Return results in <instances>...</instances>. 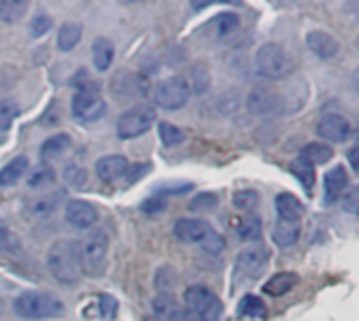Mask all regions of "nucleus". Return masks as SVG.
Segmentation results:
<instances>
[{"instance_id": "1", "label": "nucleus", "mask_w": 359, "mask_h": 321, "mask_svg": "<svg viewBox=\"0 0 359 321\" xmlns=\"http://www.w3.org/2000/svg\"><path fill=\"white\" fill-rule=\"evenodd\" d=\"M48 269L53 278L65 286H76L82 280V269H80V254H78V244L72 240H57L46 254Z\"/></svg>"}, {"instance_id": "2", "label": "nucleus", "mask_w": 359, "mask_h": 321, "mask_svg": "<svg viewBox=\"0 0 359 321\" xmlns=\"http://www.w3.org/2000/svg\"><path fill=\"white\" fill-rule=\"evenodd\" d=\"M107 233L103 229H93L80 244V269L82 275L88 278H101L107 267Z\"/></svg>"}, {"instance_id": "3", "label": "nucleus", "mask_w": 359, "mask_h": 321, "mask_svg": "<svg viewBox=\"0 0 359 321\" xmlns=\"http://www.w3.org/2000/svg\"><path fill=\"white\" fill-rule=\"evenodd\" d=\"M13 309L17 315L25 317V320H46V317H59L65 307L59 299H55L48 292H38V290H27L21 292L15 303Z\"/></svg>"}, {"instance_id": "4", "label": "nucleus", "mask_w": 359, "mask_h": 321, "mask_svg": "<svg viewBox=\"0 0 359 321\" xmlns=\"http://www.w3.org/2000/svg\"><path fill=\"white\" fill-rule=\"evenodd\" d=\"M255 67L263 78L280 80L292 74V59L282 44L267 42L255 55Z\"/></svg>"}, {"instance_id": "5", "label": "nucleus", "mask_w": 359, "mask_h": 321, "mask_svg": "<svg viewBox=\"0 0 359 321\" xmlns=\"http://www.w3.org/2000/svg\"><path fill=\"white\" fill-rule=\"evenodd\" d=\"M183 307L194 313L200 321H219L223 307L221 301L217 299V294L204 286H191L185 290L183 296Z\"/></svg>"}, {"instance_id": "6", "label": "nucleus", "mask_w": 359, "mask_h": 321, "mask_svg": "<svg viewBox=\"0 0 359 321\" xmlns=\"http://www.w3.org/2000/svg\"><path fill=\"white\" fill-rule=\"evenodd\" d=\"M156 122V111L151 105H145V103H139L130 109H126L120 118H118V124H116V130H118V137L128 141V139H137L141 135H145Z\"/></svg>"}, {"instance_id": "7", "label": "nucleus", "mask_w": 359, "mask_h": 321, "mask_svg": "<svg viewBox=\"0 0 359 321\" xmlns=\"http://www.w3.org/2000/svg\"><path fill=\"white\" fill-rule=\"evenodd\" d=\"M189 88L183 76H168L154 86L151 99L162 109H181L189 101Z\"/></svg>"}, {"instance_id": "8", "label": "nucleus", "mask_w": 359, "mask_h": 321, "mask_svg": "<svg viewBox=\"0 0 359 321\" xmlns=\"http://www.w3.org/2000/svg\"><path fill=\"white\" fill-rule=\"evenodd\" d=\"M246 107L250 114L267 118V116H280L284 114L286 105H284V97L280 93H276L269 86H257L252 88V93L246 99Z\"/></svg>"}, {"instance_id": "9", "label": "nucleus", "mask_w": 359, "mask_h": 321, "mask_svg": "<svg viewBox=\"0 0 359 321\" xmlns=\"http://www.w3.org/2000/svg\"><path fill=\"white\" fill-rule=\"evenodd\" d=\"M105 109L107 103L103 97H99V93H76L72 99V116L82 124L101 120Z\"/></svg>"}, {"instance_id": "10", "label": "nucleus", "mask_w": 359, "mask_h": 321, "mask_svg": "<svg viewBox=\"0 0 359 321\" xmlns=\"http://www.w3.org/2000/svg\"><path fill=\"white\" fill-rule=\"evenodd\" d=\"M111 93L118 97V99H124V101H130L135 97H141L147 93V82L143 76L135 74V71H128V69H120L118 74H114L111 78Z\"/></svg>"}, {"instance_id": "11", "label": "nucleus", "mask_w": 359, "mask_h": 321, "mask_svg": "<svg viewBox=\"0 0 359 321\" xmlns=\"http://www.w3.org/2000/svg\"><path fill=\"white\" fill-rule=\"evenodd\" d=\"M151 309L158 321H200L194 313H189L170 292H160L151 301Z\"/></svg>"}, {"instance_id": "12", "label": "nucleus", "mask_w": 359, "mask_h": 321, "mask_svg": "<svg viewBox=\"0 0 359 321\" xmlns=\"http://www.w3.org/2000/svg\"><path fill=\"white\" fill-rule=\"evenodd\" d=\"M269 263V250L265 246H252L236 257V271L246 278H259Z\"/></svg>"}, {"instance_id": "13", "label": "nucleus", "mask_w": 359, "mask_h": 321, "mask_svg": "<svg viewBox=\"0 0 359 321\" xmlns=\"http://www.w3.org/2000/svg\"><path fill=\"white\" fill-rule=\"evenodd\" d=\"M318 135L330 143H343L351 135V122L343 114H324L316 126Z\"/></svg>"}, {"instance_id": "14", "label": "nucleus", "mask_w": 359, "mask_h": 321, "mask_svg": "<svg viewBox=\"0 0 359 321\" xmlns=\"http://www.w3.org/2000/svg\"><path fill=\"white\" fill-rule=\"evenodd\" d=\"M172 233L177 240H181L185 244H200L202 246L215 233V229L210 223H206L202 219H181L175 223Z\"/></svg>"}, {"instance_id": "15", "label": "nucleus", "mask_w": 359, "mask_h": 321, "mask_svg": "<svg viewBox=\"0 0 359 321\" xmlns=\"http://www.w3.org/2000/svg\"><path fill=\"white\" fill-rule=\"evenodd\" d=\"M65 221L76 229H93L99 221V212L90 202L84 200H69L65 204Z\"/></svg>"}, {"instance_id": "16", "label": "nucleus", "mask_w": 359, "mask_h": 321, "mask_svg": "<svg viewBox=\"0 0 359 321\" xmlns=\"http://www.w3.org/2000/svg\"><path fill=\"white\" fill-rule=\"evenodd\" d=\"M240 27V17L236 13H221L217 17H212L204 27H202V34L208 38V40H225L229 38L236 29Z\"/></svg>"}, {"instance_id": "17", "label": "nucleus", "mask_w": 359, "mask_h": 321, "mask_svg": "<svg viewBox=\"0 0 359 321\" xmlns=\"http://www.w3.org/2000/svg\"><path fill=\"white\" fill-rule=\"evenodd\" d=\"M349 185V177H347V170L345 166H334L326 172V179H324V204H334L341 193L347 189Z\"/></svg>"}, {"instance_id": "18", "label": "nucleus", "mask_w": 359, "mask_h": 321, "mask_svg": "<svg viewBox=\"0 0 359 321\" xmlns=\"http://www.w3.org/2000/svg\"><path fill=\"white\" fill-rule=\"evenodd\" d=\"M307 46L311 53H316L320 59H332L337 53H339V40L328 34V32H322V29H313L307 34Z\"/></svg>"}, {"instance_id": "19", "label": "nucleus", "mask_w": 359, "mask_h": 321, "mask_svg": "<svg viewBox=\"0 0 359 321\" xmlns=\"http://www.w3.org/2000/svg\"><path fill=\"white\" fill-rule=\"evenodd\" d=\"M128 168V160L124 156H103L95 164V172L103 181H118L124 177Z\"/></svg>"}, {"instance_id": "20", "label": "nucleus", "mask_w": 359, "mask_h": 321, "mask_svg": "<svg viewBox=\"0 0 359 321\" xmlns=\"http://www.w3.org/2000/svg\"><path fill=\"white\" fill-rule=\"evenodd\" d=\"M90 55H93V65H95V69L107 71L109 65L114 63V55H116L114 42H111L109 38H105V36L95 38L93 48H90Z\"/></svg>"}, {"instance_id": "21", "label": "nucleus", "mask_w": 359, "mask_h": 321, "mask_svg": "<svg viewBox=\"0 0 359 321\" xmlns=\"http://www.w3.org/2000/svg\"><path fill=\"white\" fill-rule=\"evenodd\" d=\"M69 147H72V139H69V135H65V132H57V135L48 137V139L42 143V147H40V160H42L44 164H48V162H53V160L61 158Z\"/></svg>"}, {"instance_id": "22", "label": "nucleus", "mask_w": 359, "mask_h": 321, "mask_svg": "<svg viewBox=\"0 0 359 321\" xmlns=\"http://www.w3.org/2000/svg\"><path fill=\"white\" fill-rule=\"evenodd\" d=\"M187 88L189 93H196V95H204L208 88H210V69L204 61H196L191 63L189 71H187Z\"/></svg>"}, {"instance_id": "23", "label": "nucleus", "mask_w": 359, "mask_h": 321, "mask_svg": "<svg viewBox=\"0 0 359 321\" xmlns=\"http://www.w3.org/2000/svg\"><path fill=\"white\" fill-rule=\"evenodd\" d=\"M276 210L280 221H301V217L305 214L303 204L292 196V193H280L276 196Z\"/></svg>"}, {"instance_id": "24", "label": "nucleus", "mask_w": 359, "mask_h": 321, "mask_svg": "<svg viewBox=\"0 0 359 321\" xmlns=\"http://www.w3.org/2000/svg\"><path fill=\"white\" fill-rule=\"evenodd\" d=\"M271 238H273L276 246L290 248L301 238V223H297V221H278V225L273 227Z\"/></svg>"}, {"instance_id": "25", "label": "nucleus", "mask_w": 359, "mask_h": 321, "mask_svg": "<svg viewBox=\"0 0 359 321\" xmlns=\"http://www.w3.org/2000/svg\"><path fill=\"white\" fill-rule=\"evenodd\" d=\"M297 282H299V275L297 273L282 271V273H276L269 282H265L263 290L269 296H284V294H288L297 286Z\"/></svg>"}, {"instance_id": "26", "label": "nucleus", "mask_w": 359, "mask_h": 321, "mask_svg": "<svg viewBox=\"0 0 359 321\" xmlns=\"http://www.w3.org/2000/svg\"><path fill=\"white\" fill-rule=\"evenodd\" d=\"M27 166H29V160H27L25 156L13 158V160L0 170V187H11V185H15L17 181H21L23 175L27 172Z\"/></svg>"}, {"instance_id": "27", "label": "nucleus", "mask_w": 359, "mask_h": 321, "mask_svg": "<svg viewBox=\"0 0 359 321\" xmlns=\"http://www.w3.org/2000/svg\"><path fill=\"white\" fill-rule=\"evenodd\" d=\"M80 40H82V25L80 23L67 21L57 32V48L63 50V53L76 48L80 44Z\"/></svg>"}, {"instance_id": "28", "label": "nucleus", "mask_w": 359, "mask_h": 321, "mask_svg": "<svg viewBox=\"0 0 359 321\" xmlns=\"http://www.w3.org/2000/svg\"><path fill=\"white\" fill-rule=\"evenodd\" d=\"M263 233V221L257 212H248L242 217V221L238 223V235L244 242H257L261 240Z\"/></svg>"}, {"instance_id": "29", "label": "nucleus", "mask_w": 359, "mask_h": 321, "mask_svg": "<svg viewBox=\"0 0 359 321\" xmlns=\"http://www.w3.org/2000/svg\"><path fill=\"white\" fill-rule=\"evenodd\" d=\"M290 172L299 179V183L303 185L305 191H311L313 189V183H316V166L311 162H307L303 156H299L297 160L290 162Z\"/></svg>"}, {"instance_id": "30", "label": "nucleus", "mask_w": 359, "mask_h": 321, "mask_svg": "<svg viewBox=\"0 0 359 321\" xmlns=\"http://www.w3.org/2000/svg\"><path fill=\"white\" fill-rule=\"evenodd\" d=\"M301 156H303L307 162H311V164L316 166V164H326V162H330L332 156H334V151H332V147H328V145H324V143H309V145L303 147Z\"/></svg>"}, {"instance_id": "31", "label": "nucleus", "mask_w": 359, "mask_h": 321, "mask_svg": "<svg viewBox=\"0 0 359 321\" xmlns=\"http://www.w3.org/2000/svg\"><path fill=\"white\" fill-rule=\"evenodd\" d=\"M238 313H240L242 317H265V315H267V305H265L259 296L246 294V296L240 301V305H238Z\"/></svg>"}, {"instance_id": "32", "label": "nucleus", "mask_w": 359, "mask_h": 321, "mask_svg": "<svg viewBox=\"0 0 359 321\" xmlns=\"http://www.w3.org/2000/svg\"><path fill=\"white\" fill-rule=\"evenodd\" d=\"M25 11H27V2H23V0H2L0 2V21L15 23L25 15Z\"/></svg>"}, {"instance_id": "33", "label": "nucleus", "mask_w": 359, "mask_h": 321, "mask_svg": "<svg viewBox=\"0 0 359 321\" xmlns=\"http://www.w3.org/2000/svg\"><path fill=\"white\" fill-rule=\"evenodd\" d=\"M158 135H160V141H162L166 147H175V145L183 143V139H185L183 130L177 128V126L170 124V122H160V124H158Z\"/></svg>"}, {"instance_id": "34", "label": "nucleus", "mask_w": 359, "mask_h": 321, "mask_svg": "<svg viewBox=\"0 0 359 321\" xmlns=\"http://www.w3.org/2000/svg\"><path fill=\"white\" fill-rule=\"evenodd\" d=\"M29 36L32 38H40L44 34H48V29H53V17L46 11H38L32 21H29Z\"/></svg>"}, {"instance_id": "35", "label": "nucleus", "mask_w": 359, "mask_h": 321, "mask_svg": "<svg viewBox=\"0 0 359 321\" xmlns=\"http://www.w3.org/2000/svg\"><path fill=\"white\" fill-rule=\"evenodd\" d=\"M59 204H61V193H50V196H44V198L36 200V202L29 206V210H32V214L48 217L50 212H55V210H57V206H59Z\"/></svg>"}, {"instance_id": "36", "label": "nucleus", "mask_w": 359, "mask_h": 321, "mask_svg": "<svg viewBox=\"0 0 359 321\" xmlns=\"http://www.w3.org/2000/svg\"><path fill=\"white\" fill-rule=\"evenodd\" d=\"M19 116V105L13 99H2L0 101V132H6L15 118Z\"/></svg>"}, {"instance_id": "37", "label": "nucleus", "mask_w": 359, "mask_h": 321, "mask_svg": "<svg viewBox=\"0 0 359 321\" xmlns=\"http://www.w3.org/2000/svg\"><path fill=\"white\" fill-rule=\"evenodd\" d=\"M259 202H261V196L257 191H252V189H244V191H238L233 196L236 208H240L244 212H255L257 206H259Z\"/></svg>"}, {"instance_id": "38", "label": "nucleus", "mask_w": 359, "mask_h": 321, "mask_svg": "<svg viewBox=\"0 0 359 321\" xmlns=\"http://www.w3.org/2000/svg\"><path fill=\"white\" fill-rule=\"evenodd\" d=\"M53 181H55V172H53L48 166H42V168H38V170H34V172L29 175L27 185H29L32 189H36V187H44V185H48V183H53Z\"/></svg>"}, {"instance_id": "39", "label": "nucleus", "mask_w": 359, "mask_h": 321, "mask_svg": "<svg viewBox=\"0 0 359 321\" xmlns=\"http://www.w3.org/2000/svg\"><path fill=\"white\" fill-rule=\"evenodd\" d=\"M219 204V198L215 193H198L191 202H189V208L194 212H204V210H212L215 206Z\"/></svg>"}, {"instance_id": "40", "label": "nucleus", "mask_w": 359, "mask_h": 321, "mask_svg": "<svg viewBox=\"0 0 359 321\" xmlns=\"http://www.w3.org/2000/svg\"><path fill=\"white\" fill-rule=\"evenodd\" d=\"M177 284V273L170 269V267H162V269H158V273H156V288L160 290V292H168L172 286Z\"/></svg>"}, {"instance_id": "41", "label": "nucleus", "mask_w": 359, "mask_h": 321, "mask_svg": "<svg viewBox=\"0 0 359 321\" xmlns=\"http://www.w3.org/2000/svg\"><path fill=\"white\" fill-rule=\"evenodd\" d=\"M63 179H65L69 185H74L76 189H80V187H84L86 172H84V168H80L78 164H67L65 170H63Z\"/></svg>"}, {"instance_id": "42", "label": "nucleus", "mask_w": 359, "mask_h": 321, "mask_svg": "<svg viewBox=\"0 0 359 321\" xmlns=\"http://www.w3.org/2000/svg\"><path fill=\"white\" fill-rule=\"evenodd\" d=\"M19 240L13 231L8 229H0V250L8 252V254H19Z\"/></svg>"}, {"instance_id": "43", "label": "nucleus", "mask_w": 359, "mask_h": 321, "mask_svg": "<svg viewBox=\"0 0 359 321\" xmlns=\"http://www.w3.org/2000/svg\"><path fill=\"white\" fill-rule=\"evenodd\" d=\"M149 170H151V166H149L147 162L128 164V168H126V172H124V177H122V179H126L128 183H135V181H139L141 177H145Z\"/></svg>"}, {"instance_id": "44", "label": "nucleus", "mask_w": 359, "mask_h": 321, "mask_svg": "<svg viewBox=\"0 0 359 321\" xmlns=\"http://www.w3.org/2000/svg\"><path fill=\"white\" fill-rule=\"evenodd\" d=\"M164 208H166V198H164V196H151V198H147V200L141 204V210L147 212V214H158V212L164 210Z\"/></svg>"}, {"instance_id": "45", "label": "nucleus", "mask_w": 359, "mask_h": 321, "mask_svg": "<svg viewBox=\"0 0 359 321\" xmlns=\"http://www.w3.org/2000/svg\"><path fill=\"white\" fill-rule=\"evenodd\" d=\"M99 305H101V315H103V317H109V320H114V317H116V313H118V301H116L114 296H109V294H101Z\"/></svg>"}, {"instance_id": "46", "label": "nucleus", "mask_w": 359, "mask_h": 321, "mask_svg": "<svg viewBox=\"0 0 359 321\" xmlns=\"http://www.w3.org/2000/svg\"><path fill=\"white\" fill-rule=\"evenodd\" d=\"M223 248H225V240L215 231L204 244H202V250L204 252H208V254H221L223 252Z\"/></svg>"}, {"instance_id": "47", "label": "nucleus", "mask_w": 359, "mask_h": 321, "mask_svg": "<svg viewBox=\"0 0 359 321\" xmlns=\"http://www.w3.org/2000/svg\"><path fill=\"white\" fill-rule=\"evenodd\" d=\"M359 191L353 187V189H349L345 196H343V210H347L349 214H358V198Z\"/></svg>"}, {"instance_id": "48", "label": "nucleus", "mask_w": 359, "mask_h": 321, "mask_svg": "<svg viewBox=\"0 0 359 321\" xmlns=\"http://www.w3.org/2000/svg\"><path fill=\"white\" fill-rule=\"evenodd\" d=\"M347 156H349V164H351V168H353V170H358V147H351Z\"/></svg>"}, {"instance_id": "49", "label": "nucleus", "mask_w": 359, "mask_h": 321, "mask_svg": "<svg viewBox=\"0 0 359 321\" xmlns=\"http://www.w3.org/2000/svg\"><path fill=\"white\" fill-rule=\"evenodd\" d=\"M0 313H2V301H0Z\"/></svg>"}]
</instances>
